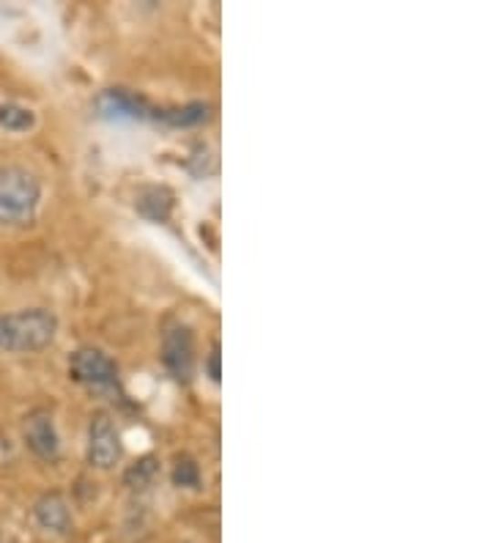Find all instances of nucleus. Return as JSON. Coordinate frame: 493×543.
I'll return each mask as SVG.
<instances>
[{
  "label": "nucleus",
  "instance_id": "obj_2",
  "mask_svg": "<svg viewBox=\"0 0 493 543\" xmlns=\"http://www.w3.org/2000/svg\"><path fill=\"white\" fill-rule=\"evenodd\" d=\"M39 179L17 165L0 168V225H28L39 209Z\"/></svg>",
  "mask_w": 493,
  "mask_h": 543
},
{
  "label": "nucleus",
  "instance_id": "obj_6",
  "mask_svg": "<svg viewBox=\"0 0 493 543\" xmlns=\"http://www.w3.org/2000/svg\"><path fill=\"white\" fill-rule=\"evenodd\" d=\"M23 436H26V444L45 461H53L58 458V450H61V442H58V431H56V420L47 409H36L26 417V425H23Z\"/></svg>",
  "mask_w": 493,
  "mask_h": 543
},
{
  "label": "nucleus",
  "instance_id": "obj_13",
  "mask_svg": "<svg viewBox=\"0 0 493 543\" xmlns=\"http://www.w3.org/2000/svg\"><path fill=\"white\" fill-rule=\"evenodd\" d=\"M173 483L179 488H198L200 486V466L190 455L176 458V464H173Z\"/></svg>",
  "mask_w": 493,
  "mask_h": 543
},
{
  "label": "nucleus",
  "instance_id": "obj_1",
  "mask_svg": "<svg viewBox=\"0 0 493 543\" xmlns=\"http://www.w3.org/2000/svg\"><path fill=\"white\" fill-rule=\"evenodd\" d=\"M56 332H58V318L45 308L6 313L0 316V351L9 354L42 351L56 340Z\"/></svg>",
  "mask_w": 493,
  "mask_h": 543
},
{
  "label": "nucleus",
  "instance_id": "obj_7",
  "mask_svg": "<svg viewBox=\"0 0 493 543\" xmlns=\"http://www.w3.org/2000/svg\"><path fill=\"white\" fill-rule=\"evenodd\" d=\"M97 113L102 119H149L151 110L146 105V99L124 91V89H108L97 97L94 102Z\"/></svg>",
  "mask_w": 493,
  "mask_h": 543
},
{
  "label": "nucleus",
  "instance_id": "obj_5",
  "mask_svg": "<svg viewBox=\"0 0 493 543\" xmlns=\"http://www.w3.org/2000/svg\"><path fill=\"white\" fill-rule=\"evenodd\" d=\"M88 461L91 466L110 469L121 461V436L108 414H97L88 431Z\"/></svg>",
  "mask_w": 493,
  "mask_h": 543
},
{
  "label": "nucleus",
  "instance_id": "obj_12",
  "mask_svg": "<svg viewBox=\"0 0 493 543\" xmlns=\"http://www.w3.org/2000/svg\"><path fill=\"white\" fill-rule=\"evenodd\" d=\"M0 127L9 132H26L34 127V113L23 105H0Z\"/></svg>",
  "mask_w": 493,
  "mask_h": 543
},
{
  "label": "nucleus",
  "instance_id": "obj_8",
  "mask_svg": "<svg viewBox=\"0 0 493 543\" xmlns=\"http://www.w3.org/2000/svg\"><path fill=\"white\" fill-rule=\"evenodd\" d=\"M34 518L42 529L47 532H56V535H67L72 529V510H69V502L64 499V494L58 491H50L45 496L36 499L34 505Z\"/></svg>",
  "mask_w": 493,
  "mask_h": 543
},
{
  "label": "nucleus",
  "instance_id": "obj_4",
  "mask_svg": "<svg viewBox=\"0 0 493 543\" xmlns=\"http://www.w3.org/2000/svg\"><path fill=\"white\" fill-rule=\"evenodd\" d=\"M69 373L75 381L80 384H88V387H113L116 379H118V368L116 362L99 351V349H77L69 360Z\"/></svg>",
  "mask_w": 493,
  "mask_h": 543
},
{
  "label": "nucleus",
  "instance_id": "obj_11",
  "mask_svg": "<svg viewBox=\"0 0 493 543\" xmlns=\"http://www.w3.org/2000/svg\"><path fill=\"white\" fill-rule=\"evenodd\" d=\"M157 472H159L157 461H154L151 455H146V458L135 461V464L127 469V475H124V483H127L129 488H149V486L154 483Z\"/></svg>",
  "mask_w": 493,
  "mask_h": 543
},
{
  "label": "nucleus",
  "instance_id": "obj_3",
  "mask_svg": "<svg viewBox=\"0 0 493 543\" xmlns=\"http://www.w3.org/2000/svg\"><path fill=\"white\" fill-rule=\"evenodd\" d=\"M162 362L179 381H190L195 371V335L187 324L168 327L162 338Z\"/></svg>",
  "mask_w": 493,
  "mask_h": 543
},
{
  "label": "nucleus",
  "instance_id": "obj_10",
  "mask_svg": "<svg viewBox=\"0 0 493 543\" xmlns=\"http://www.w3.org/2000/svg\"><path fill=\"white\" fill-rule=\"evenodd\" d=\"M154 119L170 124V127H198L209 119V105L203 102H190L184 108H170V110H154Z\"/></svg>",
  "mask_w": 493,
  "mask_h": 543
},
{
  "label": "nucleus",
  "instance_id": "obj_9",
  "mask_svg": "<svg viewBox=\"0 0 493 543\" xmlns=\"http://www.w3.org/2000/svg\"><path fill=\"white\" fill-rule=\"evenodd\" d=\"M170 209H173V193L165 190V187H146L140 195H138V212L154 223H162L170 217Z\"/></svg>",
  "mask_w": 493,
  "mask_h": 543
},
{
  "label": "nucleus",
  "instance_id": "obj_14",
  "mask_svg": "<svg viewBox=\"0 0 493 543\" xmlns=\"http://www.w3.org/2000/svg\"><path fill=\"white\" fill-rule=\"evenodd\" d=\"M206 371H209V376H211V381H220V346H214L211 349V354H209V360H206Z\"/></svg>",
  "mask_w": 493,
  "mask_h": 543
}]
</instances>
